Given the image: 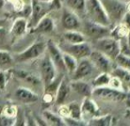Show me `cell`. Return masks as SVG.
I'll return each mask as SVG.
<instances>
[{
  "label": "cell",
  "mask_w": 130,
  "mask_h": 126,
  "mask_svg": "<svg viewBox=\"0 0 130 126\" xmlns=\"http://www.w3.org/2000/svg\"><path fill=\"white\" fill-rule=\"evenodd\" d=\"M89 20L106 27L111 25L110 19L100 0H86V11Z\"/></svg>",
  "instance_id": "6da1fadb"
},
{
  "label": "cell",
  "mask_w": 130,
  "mask_h": 126,
  "mask_svg": "<svg viewBox=\"0 0 130 126\" xmlns=\"http://www.w3.org/2000/svg\"><path fill=\"white\" fill-rule=\"evenodd\" d=\"M111 23L121 21L127 12V3L122 0H100Z\"/></svg>",
  "instance_id": "7a4b0ae2"
},
{
  "label": "cell",
  "mask_w": 130,
  "mask_h": 126,
  "mask_svg": "<svg viewBox=\"0 0 130 126\" xmlns=\"http://www.w3.org/2000/svg\"><path fill=\"white\" fill-rule=\"evenodd\" d=\"M96 49L112 61L120 54V41L111 36H105L96 41Z\"/></svg>",
  "instance_id": "3957f363"
},
{
  "label": "cell",
  "mask_w": 130,
  "mask_h": 126,
  "mask_svg": "<svg viewBox=\"0 0 130 126\" xmlns=\"http://www.w3.org/2000/svg\"><path fill=\"white\" fill-rule=\"evenodd\" d=\"M82 28H83L82 34L85 36H88V37L95 40V41L105 37V36H109L110 31H111L109 27L98 24V23L89 20V19L84 21Z\"/></svg>",
  "instance_id": "277c9868"
},
{
  "label": "cell",
  "mask_w": 130,
  "mask_h": 126,
  "mask_svg": "<svg viewBox=\"0 0 130 126\" xmlns=\"http://www.w3.org/2000/svg\"><path fill=\"white\" fill-rule=\"evenodd\" d=\"M40 71H41L42 79H43V85H44V88L46 89L56 79L57 71H58L47 52L45 53L41 62Z\"/></svg>",
  "instance_id": "5b68a950"
},
{
  "label": "cell",
  "mask_w": 130,
  "mask_h": 126,
  "mask_svg": "<svg viewBox=\"0 0 130 126\" xmlns=\"http://www.w3.org/2000/svg\"><path fill=\"white\" fill-rule=\"evenodd\" d=\"M31 19H30V25L27 26V27H30L32 29L36 26L39 20L47 15L49 11H51L50 2H43L40 0H31Z\"/></svg>",
  "instance_id": "8992f818"
},
{
  "label": "cell",
  "mask_w": 130,
  "mask_h": 126,
  "mask_svg": "<svg viewBox=\"0 0 130 126\" xmlns=\"http://www.w3.org/2000/svg\"><path fill=\"white\" fill-rule=\"evenodd\" d=\"M128 93L125 91L117 90V89L111 88L109 87H96L93 89L92 95L100 99L106 100L110 101H123L126 99Z\"/></svg>",
  "instance_id": "52a82bcc"
},
{
  "label": "cell",
  "mask_w": 130,
  "mask_h": 126,
  "mask_svg": "<svg viewBox=\"0 0 130 126\" xmlns=\"http://www.w3.org/2000/svg\"><path fill=\"white\" fill-rule=\"evenodd\" d=\"M46 50V43L43 41H36L27 47L25 50L15 56V61L27 62L39 57Z\"/></svg>",
  "instance_id": "ba28073f"
},
{
  "label": "cell",
  "mask_w": 130,
  "mask_h": 126,
  "mask_svg": "<svg viewBox=\"0 0 130 126\" xmlns=\"http://www.w3.org/2000/svg\"><path fill=\"white\" fill-rule=\"evenodd\" d=\"M89 59L93 64L95 68L98 69L102 72H108L111 73L113 66V61L109 58L107 56H105L102 52L98 50H92L91 54L89 55Z\"/></svg>",
  "instance_id": "9c48e42d"
},
{
  "label": "cell",
  "mask_w": 130,
  "mask_h": 126,
  "mask_svg": "<svg viewBox=\"0 0 130 126\" xmlns=\"http://www.w3.org/2000/svg\"><path fill=\"white\" fill-rule=\"evenodd\" d=\"M92 50H93L91 48L90 44H89L87 41H83V43H75V44L68 43V46L66 47L65 50L62 51L72 55L77 60H80L83 59V58L89 57Z\"/></svg>",
  "instance_id": "30bf717a"
},
{
  "label": "cell",
  "mask_w": 130,
  "mask_h": 126,
  "mask_svg": "<svg viewBox=\"0 0 130 126\" xmlns=\"http://www.w3.org/2000/svg\"><path fill=\"white\" fill-rule=\"evenodd\" d=\"M46 50L50 58L52 59L55 66H56L57 70L61 71V72L66 71V67L65 65H64L63 60V51H62L61 49L54 41L50 40L46 43Z\"/></svg>",
  "instance_id": "8fae6325"
},
{
  "label": "cell",
  "mask_w": 130,
  "mask_h": 126,
  "mask_svg": "<svg viewBox=\"0 0 130 126\" xmlns=\"http://www.w3.org/2000/svg\"><path fill=\"white\" fill-rule=\"evenodd\" d=\"M94 68V65L91 63L90 60L89 59V57L80 59V62L78 63L75 71L73 72L72 80L84 79L85 78L92 74Z\"/></svg>",
  "instance_id": "7c38bea8"
},
{
  "label": "cell",
  "mask_w": 130,
  "mask_h": 126,
  "mask_svg": "<svg viewBox=\"0 0 130 126\" xmlns=\"http://www.w3.org/2000/svg\"><path fill=\"white\" fill-rule=\"evenodd\" d=\"M61 22L66 30H78L82 26L79 16L70 9H65L62 14Z\"/></svg>",
  "instance_id": "4fadbf2b"
},
{
  "label": "cell",
  "mask_w": 130,
  "mask_h": 126,
  "mask_svg": "<svg viewBox=\"0 0 130 126\" xmlns=\"http://www.w3.org/2000/svg\"><path fill=\"white\" fill-rule=\"evenodd\" d=\"M70 88L74 90L76 94L85 97H90L92 95V92L94 87L92 85L88 82L84 81L83 79H78V80H72L69 83Z\"/></svg>",
  "instance_id": "5bb4252c"
},
{
  "label": "cell",
  "mask_w": 130,
  "mask_h": 126,
  "mask_svg": "<svg viewBox=\"0 0 130 126\" xmlns=\"http://www.w3.org/2000/svg\"><path fill=\"white\" fill-rule=\"evenodd\" d=\"M80 109H82V115L83 116H89L92 118L95 116H98L100 115V109L98 104L90 99V97H85L83 100V102L80 105Z\"/></svg>",
  "instance_id": "9a60e30c"
},
{
  "label": "cell",
  "mask_w": 130,
  "mask_h": 126,
  "mask_svg": "<svg viewBox=\"0 0 130 126\" xmlns=\"http://www.w3.org/2000/svg\"><path fill=\"white\" fill-rule=\"evenodd\" d=\"M70 90V85L67 83V79L65 78H62L56 90V96H55L56 103L58 104V105L63 104L66 100L68 98Z\"/></svg>",
  "instance_id": "2e32d148"
},
{
  "label": "cell",
  "mask_w": 130,
  "mask_h": 126,
  "mask_svg": "<svg viewBox=\"0 0 130 126\" xmlns=\"http://www.w3.org/2000/svg\"><path fill=\"white\" fill-rule=\"evenodd\" d=\"M55 27V23L52 18L45 15L39 20V22L36 24L35 27L31 29V33H42V34H46L51 33L53 31Z\"/></svg>",
  "instance_id": "e0dca14e"
},
{
  "label": "cell",
  "mask_w": 130,
  "mask_h": 126,
  "mask_svg": "<svg viewBox=\"0 0 130 126\" xmlns=\"http://www.w3.org/2000/svg\"><path fill=\"white\" fill-rule=\"evenodd\" d=\"M15 96L19 101L24 103H34L39 100V96L37 95V94L25 87L18 88L15 92Z\"/></svg>",
  "instance_id": "ac0fdd59"
},
{
  "label": "cell",
  "mask_w": 130,
  "mask_h": 126,
  "mask_svg": "<svg viewBox=\"0 0 130 126\" xmlns=\"http://www.w3.org/2000/svg\"><path fill=\"white\" fill-rule=\"evenodd\" d=\"M27 19L22 17L18 18L12 26V28H11V32H10L11 36H12V39H16V38L21 37L23 34H25V33L27 32Z\"/></svg>",
  "instance_id": "d6986e66"
},
{
  "label": "cell",
  "mask_w": 130,
  "mask_h": 126,
  "mask_svg": "<svg viewBox=\"0 0 130 126\" xmlns=\"http://www.w3.org/2000/svg\"><path fill=\"white\" fill-rule=\"evenodd\" d=\"M111 75L118 77L123 84V89L125 92H130V71L121 67H114L111 72Z\"/></svg>",
  "instance_id": "ffe728a7"
},
{
  "label": "cell",
  "mask_w": 130,
  "mask_h": 126,
  "mask_svg": "<svg viewBox=\"0 0 130 126\" xmlns=\"http://www.w3.org/2000/svg\"><path fill=\"white\" fill-rule=\"evenodd\" d=\"M129 33H130V28L127 25L124 24L123 22H119L112 29H111V31H110V36H111L114 39L120 41L121 39L127 38V35L129 34Z\"/></svg>",
  "instance_id": "44dd1931"
},
{
  "label": "cell",
  "mask_w": 130,
  "mask_h": 126,
  "mask_svg": "<svg viewBox=\"0 0 130 126\" xmlns=\"http://www.w3.org/2000/svg\"><path fill=\"white\" fill-rule=\"evenodd\" d=\"M63 38L67 43L75 44L86 41V36L78 30H69L63 34Z\"/></svg>",
  "instance_id": "7402d4cb"
},
{
  "label": "cell",
  "mask_w": 130,
  "mask_h": 126,
  "mask_svg": "<svg viewBox=\"0 0 130 126\" xmlns=\"http://www.w3.org/2000/svg\"><path fill=\"white\" fill-rule=\"evenodd\" d=\"M67 8L76 14H85L86 0H65Z\"/></svg>",
  "instance_id": "603a6c76"
},
{
  "label": "cell",
  "mask_w": 130,
  "mask_h": 126,
  "mask_svg": "<svg viewBox=\"0 0 130 126\" xmlns=\"http://www.w3.org/2000/svg\"><path fill=\"white\" fill-rule=\"evenodd\" d=\"M43 117L45 118V121L49 123L50 125H55V126H64L66 125V123L64 121L63 117L59 116V115H56L54 113L51 112L48 110H44L43 113Z\"/></svg>",
  "instance_id": "cb8c5ba5"
},
{
  "label": "cell",
  "mask_w": 130,
  "mask_h": 126,
  "mask_svg": "<svg viewBox=\"0 0 130 126\" xmlns=\"http://www.w3.org/2000/svg\"><path fill=\"white\" fill-rule=\"evenodd\" d=\"M112 123V116L111 115H105V116H95L89 119V125L92 126H109L111 125Z\"/></svg>",
  "instance_id": "d4e9b609"
},
{
  "label": "cell",
  "mask_w": 130,
  "mask_h": 126,
  "mask_svg": "<svg viewBox=\"0 0 130 126\" xmlns=\"http://www.w3.org/2000/svg\"><path fill=\"white\" fill-rule=\"evenodd\" d=\"M63 60H64V65H65L66 67V71L68 72L69 73L73 74V72L75 71L76 67H77L78 65L77 59L75 57H74L72 55L63 51Z\"/></svg>",
  "instance_id": "484cf974"
},
{
  "label": "cell",
  "mask_w": 130,
  "mask_h": 126,
  "mask_svg": "<svg viewBox=\"0 0 130 126\" xmlns=\"http://www.w3.org/2000/svg\"><path fill=\"white\" fill-rule=\"evenodd\" d=\"M111 73L108 72H102L98 75L96 78H95V79L92 81L91 85L94 88L96 87H108L109 84L110 78H111Z\"/></svg>",
  "instance_id": "4316f807"
},
{
  "label": "cell",
  "mask_w": 130,
  "mask_h": 126,
  "mask_svg": "<svg viewBox=\"0 0 130 126\" xmlns=\"http://www.w3.org/2000/svg\"><path fill=\"white\" fill-rule=\"evenodd\" d=\"M69 109V116L74 119L82 120V109H80V105L76 101H73L67 105Z\"/></svg>",
  "instance_id": "83f0119b"
},
{
  "label": "cell",
  "mask_w": 130,
  "mask_h": 126,
  "mask_svg": "<svg viewBox=\"0 0 130 126\" xmlns=\"http://www.w3.org/2000/svg\"><path fill=\"white\" fill-rule=\"evenodd\" d=\"M114 61L116 62L117 66L130 71V56H125V55L120 53L114 59Z\"/></svg>",
  "instance_id": "f1b7e54d"
},
{
  "label": "cell",
  "mask_w": 130,
  "mask_h": 126,
  "mask_svg": "<svg viewBox=\"0 0 130 126\" xmlns=\"http://www.w3.org/2000/svg\"><path fill=\"white\" fill-rule=\"evenodd\" d=\"M13 62V58L6 50H0V66L10 65Z\"/></svg>",
  "instance_id": "f546056e"
},
{
  "label": "cell",
  "mask_w": 130,
  "mask_h": 126,
  "mask_svg": "<svg viewBox=\"0 0 130 126\" xmlns=\"http://www.w3.org/2000/svg\"><path fill=\"white\" fill-rule=\"evenodd\" d=\"M108 87H111V88H113V89H117V90L124 91L123 84H122L121 80H120L118 77H116L114 75L111 76L109 84H108Z\"/></svg>",
  "instance_id": "4dcf8cb0"
},
{
  "label": "cell",
  "mask_w": 130,
  "mask_h": 126,
  "mask_svg": "<svg viewBox=\"0 0 130 126\" xmlns=\"http://www.w3.org/2000/svg\"><path fill=\"white\" fill-rule=\"evenodd\" d=\"M64 121L66 123V125H73V126H82V125H87L88 123H86V122L82 120H77L74 119L72 117H65L63 118Z\"/></svg>",
  "instance_id": "1f68e13d"
},
{
  "label": "cell",
  "mask_w": 130,
  "mask_h": 126,
  "mask_svg": "<svg viewBox=\"0 0 130 126\" xmlns=\"http://www.w3.org/2000/svg\"><path fill=\"white\" fill-rule=\"evenodd\" d=\"M120 54H123L125 56H130V47L127 45V41L125 39L120 40Z\"/></svg>",
  "instance_id": "d6a6232c"
},
{
  "label": "cell",
  "mask_w": 130,
  "mask_h": 126,
  "mask_svg": "<svg viewBox=\"0 0 130 126\" xmlns=\"http://www.w3.org/2000/svg\"><path fill=\"white\" fill-rule=\"evenodd\" d=\"M14 123V119L11 116H3L0 117V125L3 126H11Z\"/></svg>",
  "instance_id": "836d02e7"
},
{
  "label": "cell",
  "mask_w": 130,
  "mask_h": 126,
  "mask_svg": "<svg viewBox=\"0 0 130 126\" xmlns=\"http://www.w3.org/2000/svg\"><path fill=\"white\" fill-rule=\"evenodd\" d=\"M58 113H59V116L61 117L65 118V117H68L69 116V109L67 105H62L60 106L59 110H58Z\"/></svg>",
  "instance_id": "e575fe53"
},
{
  "label": "cell",
  "mask_w": 130,
  "mask_h": 126,
  "mask_svg": "<svg viewBox=\"0 0 130 126\" xmlns=\"http://www.w3.org/2000/svg\"><path fill=\"white\" fill-rule=\"evenodd\" d=\"M5 85H6L5 73L3 71H0V90H4L5 88Z\"/></svg>",
  "instance_id": "d590c367"
},
{
  "label": "cell",
  "mask_w": 130,
  "mask_h": 126,
  "mask_svg": "<svg viewBox=\"0 0 130 126\" xmlns=\"http://www.w3.org/2000/svg\"><path fill=\"white\" fill-rule=\"evenodd\" d=\"M120 22H123L124 24H126L130 28V12H128V11L126 12V13L124 14L123 18H122Z\"/></svg>",
  "instance_id": "8d00e7d4"
},
{
  "label": "cell",
  "mask_w": 130,
  "mask_h": 126,
  "mask_svg": "<svg viewBox=\"0 0 130 126\" xmlns=\"http://www.w3.org/2000/svg\"><path fill=\"white\" fill-rule=\"evenodd\" d=\"M5 34H6L5 33V29L3 27H0V41H2L5 38Z\"/></svg>",
  "instance_id": "74e56055"
},
{
  "label": "cell",
  "mask_w": 130,
  "mask_h": 126,
  "mask_svg": "<svg viewBox=\"0 0 130 126\" xmlns=\"http://www.w3.org/2000/svg\"><path fill=\"white\" fill-rule=\"evenodd\" d=\"M124 101H126V104H127V108H130V94H127V97H126V99L124 100Z\"/></svg>",
  "instance_id": "f35d334b"
},
{
  "label": "cell",
  "mask_w": 130,
  "mask_h": 126,
  "mask_svg": "<svg viewBox=\"0 0 130 126\" xmlns=\"http://www.w3.org/2000/svg\"><path fill=\"white\" fill-rule=\"evenodd\" d=\"M126 116L130 118V108H127V111H126Z\"/></svg>",
  "instance_id": "ab89813d"
},
{
  "label": "cell",
  "mask_w": 130,
  "mask_h": 126,
  "mask_svg": "<svg viewBox=\"0 0 130 126\" xmlns=\"http://www.w3.org/2000/svg\"><path fill=\"white\" fill-rule=\"evenodd\" d=\"M126 41H127V45L130 47V33H129V34L127 35V37L126 38Z\"/></svg>",
  "instance_id": "60d3db41"
},
{
  "label": "cell",
  "mask_w": 130,
  "mask_h": 126,
  "mask_svg": "<svg viewBox=\"0 0 130 126\" xmlns=\"http://www.w3.org/2000/svg\"><path fill=\"white\" fill-rule=\"evenodd\" d=\"M5 21H6L5 19H0V27H3V25L5 24Z\"/></svg>",
  "instance_id": "b9f144b4"
},
{
  "label": "cell",
  "mask_w": 130,
  "mask_h": 126,
  "mask_svg": "<svg viewBox=\"0 0 130 126\" xmlns=\"http://www.w3.org/2000/svg\"><path fill=\"white\" fill-rule=\"evenodd\" d=\"M4 5H5V0H0V8H2Z\"/></svg>",
  "instance_id": "7bdbcfd3"
},
{
  "label": "cell",
  "mask_w": 130,
  "mask_h": 126,
  "mask_svg": "<svg viewBox=\"0 0 130 126\" xmlns=\"http://www.w3.org/2000/svg\"><path fill=\"white\" fill-rule=\"evenodd\" d=\"M127 11L130 12V1L128 2V3H127Z\"/></svg>",
  "instance_id": "ee69618b"
},
{
  "label": "cell",
  "mask_w": 130,
  "mask_h": 126,
  "mask_svg": "<svg viewBox=\"0 0 130 126\" xmlns=\"http://www.w3.org/2000/svg\"><path fill=\"white\" fill-rule=\"evenodd\" d=\"M40 1H43V2H51L52 0H40Z\"/></svg>",
  "instance_id": "f6af8a7d"
}]
</instances>
